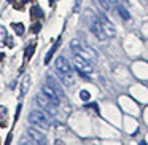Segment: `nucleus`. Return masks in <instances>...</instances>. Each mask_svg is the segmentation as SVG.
<instances>
[{
	"instance_id": "nucleus-1",
	"label": "nucleus",
	"mask_w": 148,
	"mask_h": 145,
	"mask_svg": "<svg viewBox=\"0 0 148 145\" xmlns=\"http://www.w3.org/2000/svg\"><path fill=\"white\" fill-rule=\"evenodd\" d=\"M70 48H72V51L75 53V54H78V56H81V58H84L86 61H89L91 64H94V62L97 61V54H96V51H94L92 48H91L88 43H84V42H81V40H72L70 42Z\"/></svg>"
},
{
	"instance_id": "nucleus-2",
	"label": "nucleus",
	"mask_w": 148,
	"mask_h": 145,
	"mask_svg": "<svg viewBox=\"0 0 148 145\" xmlns=\"http://www.w3.org/2000/svg\"><path fill=\"white\" fill-rule=\"evenodd\" d=\"M30 124H34L35 128H40V129H48L49 128V116L46 113L40 112V110H32L27 116Z\"/></svg>"
},
{
	"instance_id": "nucleus-3",
	"label": "nucleus",
	"mask_w": 148,
	"mask_h": 145,
	"mask_svg": "<svg viewBox=\"0 0 148 145\" xmlns=\"http://www.w3.org/2000/svg\"><path fill=\"white\" fill-rule=\"evenodd\" d=\"M88 24H89V30L92 32V35L96 37L97 40H100V42H105V40H108L107 38V35L103 34V30H102V26H100V23H99V18H97V14H92L91 11H88Z\"/></svg>"
},
{
	"instance_id": "nucleus-4",
	"label": "nucleus",
	"mask_w": 148,
	"mask_h": 145,
	"mask_svg": "<svg viewBox=\"0 0 148 145\" xmlns=\"http://www.w3.org/2000/svg\"><path fill=\"white\" fill-rule=\"evenodd\" d=\"M73 62H75V67H77L78 74H80L81 77H84L86 80H89V75L92 74V70H94L92 64H91L89 61H86L84 58L78 56V54L73 56Z\"/></svg>"
},
{
	"instance_id": "nucleus-5",
	"label": "nucleus",
	"mask_w": 148,
	"mask_h": 145,
	"mask_svg": "<svg viewBox=\"0 0 148 145\" xmlns=\"http://www.w3.org/2000/svg\"><path fill=\"white\" fill-rule=\"evenodd\" d=\"M35 100H37V104L40 105V109L45 110L46 115H56V112H58V105H56V104L53 102L49 97H46L43 93H38V94H37Z\"/></svg>"
},
{
	"instance_id": "nucleus-6",
	"label": "nucleus",
	"mask_w": 148,
	"mask_h": 145,
	"mask_svg": "<svg viewBox=\"0 0 148 145\" xmlns=\"http://www.w3.org/2000/svg\"><path fill=\"white\" fill-rule=\"evenodd\" d=\"M54 65H56V70H58L59 75H62V77H72V65L64 56H59L56 59Z\"/></svg>"
},
{
	"instance_id": "nucleus-7",
	"label": "nucleus",
	"mask_w": 148,
	"mask_h": 145,
	"mask_svg": "<svg viewBox=\"0 0 148 145\" xmlns=\"http://www.w3.org/2000/svg\"><path fill=\"white\" fill-rule=\"evenodd\" d=\"M97 18H99V23H100V26H102V30H103V34L107 35V38H113V37L116 35L115 26H113V24L108 21V18L103 16L102 13H97Z\"/></svg>"
},
{
	"instance_id": "nucleus-8",
	"label": "nucleus",
	"mask_w": 148,
	"mask_h": 145,
	"mask_svg": "<svg viewBox=\"0 0 148 145\" xmlns=\"http://www.w3.org/2000/svg\"><path fill=\"white\" fill-rule=\"evenodd\" d=\"M27 135L30 137V140H32L34 144H38V145H45L46 144V135L42 134L38 129L29 128V129H27Z\"/></svg>"
},
{
	"instance_id": "nucleus-9",
	"label": "nucleus",
	"mask_w": 148,
	"mask_h": 145,
	"mask_svg": "<svg viewBox=\"0 0 148 145\" xmlns=\"http://www.w3.org/2000/svg\"><path fill=\"white\" fill-rule=\"evenodd\" d=\"M42 93L45 94L46 97H49V99H51L53 102H54L56 105L59 107V102H61V97H59V94L54 91V88H53V86H49L48 83H45V85L42 86Z\"/></svg>"
},
{
	"instance_id": "nucleus-10",
	"label": "nucleus",
	"mask_w": 148,
	"mask_h": 145,
	"mask_svg": "<svg viewBox=\"0 0 148 145\" xmlns=\"http://www.w3.org/2000/svg\"><path fill=\"white\" fill-rule=\"evenodd\" d=\"M46 83H48L49 86H53V88H54V91H56V93L59 94V97H61V99H62V97H64V91H62L61 85H59L58 81H56L54 78L51 77V75H48V77H46Z\"/></svg>"
},
{
	"instance_id": "nucleus-11",
	"label": "nucleus",
	"mask_w": 148,
	"mask_h": 145,
	"mask_svg": "<svg viewBox=\"0 0 148 145\" xmlns=\"http://www.w3.org/2000/svg\"><path fill=\"white\" fill-rule=\"evenodd\" d=\"M29 88H30V75H24L23 80H21V97L26 96Z\"/></svg>"
},
{
	"instance_id": "nucleus-12",
	"label": "nucleus",
	"mask_w": 148,
	"mask_h": 145,
	"mask_svg": "<svg viewBox=\"0 0 148 145\" xmlns=\"http://www.w3.org/2000/svg\"><path fill=\"white\" fill-rule=\"evenodd\" d=\"M61 45V40H58V42L54 43V45L49 48V51H48V54H46V58H45V64H48L49 61H51V58H53V54L56 53V49H58V46Z\"/></svg>"
},
{
	"instance_id": "nucleus-13",
	"label": "nucleus",
	"mask_w": 148,
	"mask_h": 145,
	"mask_svg": "<svg viewBox=\"0 0 148 145\" xmlns=\"http://www.w3.org/2000/svg\"><path fill=\"white\" fill-rule=\"evenodd\" d=\"M118 13H119V16H121L124 21L131 19V14H129V11L126 10V8L123 7V5H119V3H118Z\"/></svg>"
},
{
	"instance_id": "nucleus-14",
	"label": "nucleus",
	"mask_w": 148,
	"mask_h": 145,
	"mask_svg": "<svg viewBox=\"0 0 148 145\" xmlns=\"http://www.w3.org/2000/svg\"><path fill=\"white\" fill-rule=\"evenodd\" d=\"M96 3L99 5L103 11H110V2L108 0H96Z\"/></svg>"
},
{
	"instance_id": "nucleus-15",
	"label": "nucleus",
	"mask_w": 148,
	"mask_h": 145,
	"mask_svg": "<svg viewBox=\"0 0 148 145\" xmlns=\"http://www.w3.org/2000/svg\"><path fill=\"white\" fill-rule=\"evenodd\" d=\"M13 29H14V32H16V35H23L24 34V24L23 23H14Z\"/></svg>"
},
{
	"instance_id": "nucleus-16",
	"label": "nucleus",
	"mask_w": 148,
	"mask_h": 145,
	"mask_svg": "<svg viewBox=\"0 0 148 145\" xmlns=\"http://www.w3.org/2000/svg\"><path fill=\"white\" fill-rule=\"evenodd\" d=\"M7 37H8V35H7V29L0 26V46L5 45V40H7Z\"/></svg>"
},
{
	"instance_id": "nucleus-17",
	"label": "nucleus",
	"mask_w": 148,
	"mask_h": 145,
	"mask_svg": "<svg viewBox=\"0 0 148 145\" xmlns=\"http://www.w3.org/2000/svg\"><path fill=\"white\" fill-rule=\"evenodd\" d=\"M34 51H35V45H30L26 48V59H30L34 54Z\"/></svg>"
},
{
	"instance_id": "nucleus-18",
	"label": "nucleus",
	"mask_w": 148,
	"mask_h": 145,
	"mask_svg": "<svg viewBox=\"0 0 148 145\" xmlns=\"http://www.w3.org/2000/svg\"><path fill=\"white\" fill-rule=\"evenodd\" d=\"M32 16H34V18H42V16H43V11L40 10L38 7H34V8H32Z\"/></svg>"
},
{
	"instance_id": "nucleus-19",
	"label": "nucleus",
	"mask_w": 148,
	"mask_h": 145,
	"mask_svg": "<svg viewBox=\"0 0 148 145\" xmlns=\"http://www.w3.org/2000/svg\"><path fill=\"white\" fill-rule=\"evenodd\" d=\"M80 97H81V99H83V100H89V93H88V91H80Z\"/></svg>"
},
{
	"instance_id": "nucleus-20",
	"label": "nucleus",
	"mask_w": 148,
	"mask_h": 145,
	"mask_svg": "<svg viewBox=\"0 0 148 145\" xmlns=\"http://www.w3.org/2000/svg\"><path fill=\"white\" fill-rule=\"evenodd\" d=\"M81 7V0H75V7H73V13H78V10H80Z\"/></svg>"
},
{
	"instance_id": "nucleus-21",
	"label": "nucleus",
	"mask_w": 148,
	"mask_h": 145,
	"mask_svg": "<svg viewBox=\"0 0 148 145\" xmlns=\"http://www.w3.org/2000/svg\"><path fill=\"white\" fill-rule=\"evenodd\" d=\"M5 115H7V109L0 105V118H2V116H5Z\"/></svg>"
},
{
	"instance_id": "nucleus-22",
	"label": "nucleus",
	"mask_w": 148,
	"mask_h": 145,
	"mask_svg": "<svg viewBox=\"0 0 148 145\" xmlns=\"http://www.w3.org/2000/svg\"><path fill=\"white\" fill-rule=\"evenodd\" d=\"M40 27H42V26H40V24L38 23H37V24H34V27H32V32H38V30H40Z\"/></svg>"
},
{
	"instance_id": "nucleus-23",
	"label": "nucleus",
	"mask_w": 148,
	"mask_h": 145,
	"mask_svg": "<svg viewBox=\"0 0 148 145\" xmlns=\"http://www.w3.org/2000/svg\"><path fill=\"white\" fill-rule=\"evenodd\" d=\"M7 2H11V3H13V2H16V0H7Z\"/></svg>"
},
{
	"instance_id": "nucleus-24",
	"label": "nucleus",
	"mask_w": 148,
	"mask_h": 145,
	"mask_svg": "<svg viewBox=\"0 0 148 145\" xmlns=\"http://www.w3.org/2000/svg\"><path fill=\"white\" fill-rule=\"evenodd\" d=\"M24 2H29V0H24Z\"/></svg>"
}]
</instances>
